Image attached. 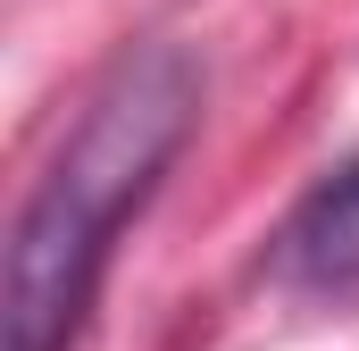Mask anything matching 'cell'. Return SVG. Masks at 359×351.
Wrapping results in <instances>:
<instances>
[{
  "label": "cell",
  "mask_w": 359,
  "mask_h": 351,
  "mask_svg": "<svg viewBox=\"0 0 359 351\" xmlns=\"http://www.w3.org/2000/svg\"><path fill=\"white\" fill-rule=\"evenodd\" d=\"M259 267L292 301H318V310L359 301V151L334 159L326 176H309V192L276 218Z\"/></svg>",
  "instance_id": "cell-2"
},
{
  "label": "cell",
  "mask_w": 359,
  "mask_h": 351,
  "mask_svg": "<svg viewBox=\"0 0 359 351\" xmlns=\"http://www.w3.org/2000/svg\"><path fill=\"white\" fill-rule=\"evenodd\" d=\"M201 126V67L176 42H134L84 92L67 143L34 176L8 267H0V351H67L92 318V293L126 218L159 192L176 151Z\"/></svg>",
  "instance_id": "cell-1"
}]
</instances>
